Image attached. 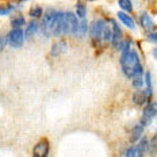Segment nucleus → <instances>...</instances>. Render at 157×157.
I'll use <instances>...</instances> for the list:
<instances>
[{
	"label": "nucleus",
	"instance_id": "nucleus-19",
	"mask_svg": "<svg viewBox=\"0 0 157 157\" xmlns=\"http://www.w3.org/2000/svg\"><path fill=\"white\" fill-rule=\"evenodd\" d=\"M118 4H119V7L123 10V11H126V12H133V2L132 0H118Z\"/></svg>",
	"mask_w": 157,
	"mask_h": 157
},
{
	"label": "nucleus",
	"instance_id": "nucleus-10",
	"mask_svg": "<svg viewBox=\"0 0 157 157\" xmlns=\"http://www.w3.org/2000/svg\"><path fill=\"white\" fill-rule=\"evenodd\" d=\"M49 153V142L46 140L39 141L33 149V156L34 157H46Z\"/></svg>",
	"mask_w": 157,
	"mask_h": 157
},
{
	"label": "nucleus",
	"instance_id": "nucleus-4",
	"mask_svg": "<svg viewBox=\"0 0 157 157\" xmlns=\"http://www.w3.org/2000/svg\"><path fill=\"white\" fill-rule=\"evenodd\" d=\"M106 21L102 18L99 19H95L92 22V25H91L90 27V35H91V39L94 41V44H98L99 45L100 41H103V30L104 27H106Z\"/></svg>",
	"mask_w": 157,
	"mask_h": 157
},
{
	"label": "nucleus",
	"instance_id": "nucleus-6",
	"mask_svg": "<svg viewBox=\"0 0 157 157\" xmlns=\"http://www.w3.org/2000/svg\"><path fill=\"white\" fill-rule=\"evenodd\" d=\"M64 34H69V25H68V19H67V14L61 12L60 19H58V23L56 26V30L53 33V35L56 37H61Z\"/></svg>",
	"mask_w": 157,
	"mask_h": 157
},
{
	"label": "nucleus",
	"instance_id": "nucleus-8",
	"mask_svg": "<svg viewBox=\"0 0 157 157\" xmlns=\"http://www.w3.org/2000/svg\"><path fill=\"white\" fill-rule=\"evenodd\" d=\"M111 25H113V39H111V44H113L114 49H118L119 44L123 41V33L115 21H111Z\"/></svg>",
	"mask_w": 157,
	"mask_h": 157
},
{
	"label": "nucleus",
	"instance_id": "nucleus-21",
	"mask_svg": "<svg viewBox=\"0 0 157 157\" xmlns=\"http://www.w3.org/2000/svg\"><path fill=\"white\" fill-rule=\"evenodd\" d=\"M23 25H26V21H25V18H23L22 15L15 16V18L11 21V26H12V29H19V27H22Z\"/></svg>",
	"mask_w": 157,
	"mask_h": 157
},
{
	"label": "nucleus",
	"instance_id": "nucleus-17",
	"mask_svg": "<svg viewBox=\"0 0 157 157\" xmlns=\"http://www.w3.org/2000/svg\"><path fill=\"white\" fill-rule=\"evenodd\" d=\"M145 87H146V92L150 98L153 96V84H152V75H150V72H145Z\"/></svg>",
	"mask_w": 157,
	"mask_h": 157
},
{
	"label": "nucleus",
	"instance_id": "nucleus-7",
	"mask_svg": "<svg viewBox=\"0 0 157 157\" xmlns=\"http://www.w3.org/2000/svg\"><path fill=\"white\" fill-rule=\"evenodd\" d=\"M144 129H145V126H144L141 122L137 123V125H134L132 127V130H130V133H129V141L132 144L138 142L144 136Z\"/></svg>",
	"mask_w": 157,
	"mask_h": 157
},
{
	"label": "nucleus",
	"instance_id": "nucleus-27",
	"mask_svg": "<svg viewBox=\"0 0 157 157\" xmlns=\"http://www.w3.org/2000/svg\"><path fill=\"white\" fill-rule=\"evenodd\" d=\"M123 156H126V157H136L137 156V148H136V146H129V148L123 152Z\"/></svg>",
	"mask_w": 157,
	"mask_h": 157
},
{
	"label": "nucleus",
	"instance_id": "nucleus-2",
	"mask_svg": "<svg viewBox=\"0 0 157 157\" xmlns=\"http://www.w3.org/2000/svg\"><path fill=\"white\" fill-rule=\"evenodd\" d=\"M61 12H56V11H49L45 14L44 19H42V25H41V33L45 37H50L53 35V33L56 30V26L58 23Z\"/></svg>",
	"mask_w": 157,
	"mask_h": 157
},
{
	"label": "nucleus",
	"instance_id": "nucleus-23",
	"mask_svg": "<svg viewBox=\"0 0 157 157\" xmlns=\"http://www.w3.org/2000/svg\"><path fill=\"white\" fill-rule=\"evenodd\" d=\"M144 84H145V78H142V76H136L132 78V86L138 90V88H142Z\"/></svg>",
	"mask_w": 157,
	"mask_h": 157
},
{
	"label": "nucleus",
	"instance_id": "nucleus-12",
	"mask_svg": "<svg viewBox=\"0 0 157 157\" xmlns=\"http://www.w3.org/2000/svg\"><path fill=\"white\" fill-rule=\"evenodd\" d=\"M117 16H118V19H119L121 22H122L123 25L126 26L127 29H130V30H136V21L133 19V16L130 15V14H127L126 11H119L117 14Z\"/></svg>",
	"mask_w": 157,
	"mask_h": 157
},
{
	"label": "nucleus",
	"instance_id": "nucleus-5",
	"mask_svg": "<svg viewBox=\"0 0 157 157\" xmlns=\"http://www.w3.org/2000/svg\"><path fill=\"white\" fill-rule=\"evenodd\" d=\"M25 41V33L22 31V27L12 29L7 35V42L12 48H21Z\"/></svg>",
	"mask_w": 157,
	"mask_h": 157
},
{
	"label": "nucleus",
	"instance_id": "nucleus-32",
	"mask_svg": "<svg viewBox=\"0 0 157 157\" xmlns=\"http://www.w3.org/2000/svg\"><path fill=\"white\" fill-rule=\"evenodd\" d=\"M21 2H27V0H21Z\"/></svg>",
	"mask_w": 157,
	"mask_h": 157
},
{
	"label": "nucleus",
	"instance_id": "nucleus-11",
	"mask_svg": "<svg viewBox=\"0 0 157 157\" xmlns=\"http://www.w3.org/2000/svg\"><path fill=\"white\" fill-rule=\"evenodd\" d=\"M68 19V25H69V34L72 35H77L78 34V26L80 22L77 19V15H75L73 12H65Z\"/></svg>",
	"mask_w": 157,
	"mask_h": 157
},
{
	"label": "nucleus",
	"instance_id": "nucleus-1",
	"mask_svg": "<svg viewBox=\"0 0 157 157\" xmlns=\"http://www.w3.org/2000/svg\"><path fill=\"white\" fill-rule=\"evenodd\" d=\"M121 67H122V72L127 78H133L136 76H142L144 68L140 61V56L137 50H132L129 56L125 58H119Z\"/></svg>",
	"mask_w": 157,
	"mask_h": 157
},
{
	"label": "nucleus",
	"instance_id": "nucleus-31",
	"mask_svg": "<svg viewBox=\"0 0 157 157\" xmlns=\"http://www.w3.org/2000/svg\"><path fill=\"white\" fill-rule=\"evenodd\" d=\"M83 2H94V0H83Z\"/></svg>",
	"mask_w": 157,
	"mask_h": 157
},
{
	"label": "nucleus",
	"instance_id": "nucleus-20",
	"mask_svg": "<svg viewBox=\"0 0 157 157\" xmlns=\"http://www.w3.org/2000/svg\"><path fill=\"white\" fill-rule=\"evenodd\" d=\"M76 15H77V18H80V19H86L87 7L84 3H77L76 4Z\"/></svg>",
	"mask_w": 157,
	"mask_h": 157
},
{
	"label": "nucleus",
	"instance_id": "nucleus-9",
	"mask_svg": "<svg viewBox=\"0 0 157 157\" xmlns=\"http://www.w3.org/2000/svg\"><path fill=\"white\" fill-rule=\"evenodd\" d=\"M148 98H149L148 92L144 91L142 88H138V90H136V92L133 94L132 99H133V103L136 104V106H145V104L149 102Z\"/></svg>",
	"mask_w": 157,
	"mask_h": 157
},
{
	"label": "nucleus",
	"instance_id": "nucleus-13",
	"mask_svg": "<svg viewBox=\"0 0 157 157\" xmlns=\"http://www.w3.org/2000/svg\"><path fill=\"white\" fill-rule=\"evenodd\" d=\"M140 25H141V27L145 31H150L152 29L156 27L155 21H153V18L148 14V12H142V14L140 15Z\"/></svg>",
	"mask_w": 157,
	"mask_h": 157
},
{
	"label": "nucleus",
	"instance_id": "nucleus-3",
	"mask_svg": "<svg viewBox=\"0 0 157 157\" xmlns=\"http://www.w3.org/2000/svg\"><path fill=\"white\" fill-rule=\"evenodd\" d=\"M156 117H157V102H148L142 110L140 122H141L145 127L150 126Z\"/></svg>",
	"mask_w": 157,
	"mask_h": 157
},
{
	"label": "nucleus",
	"instance_id": "nucleus-14",
	"mask_svg": "<svg viewBox=\"0 0 157 157\" xmlns=\"http://www.w3.org/2000/svg\"><path fill=\"white\" fill-rule=\"evenodd\" d=\"M68 46V44L65 41H58V42H56V44L52 46V50H50V54H52V57H58L60 54H63L67 52V48Z\"/></svg>",
	"mask_w": 157,
	"mask_h": 157
},
{
	"label": "nucleus",
	"instance_id": "nucleus-26",
	"mask_svg": "<svg viewBox=\"0 0 157 157\" xmlns=\"http://www.w3.org/2000/svg\"><path fill=\"white\" fill-rule=\"evenodd\" d=\"M42 14H44V10H42V7H39V6H37V7H33L30 10V15L31 18H34V19H37V18H41Z\"/></svg>",
	"mask_w": 157,
	"mask_h": 157
},
{
	"label": "nucleus",
	"instance_id": "nucleus-29",
	"mask_svg": "<svg viewBox=\"0 0 157 157\" xmlns=\"http://www.w3.org/2000/svg\"><path fill=\"white\" fill-rule=\"evenodd\" d=\"M4 46H6V38L3 35H0V52H3Z\"/></svg>",
	"mask_w": 157,
	"mask_h": 157
},
{
	"label": "nucleus",
	"instance_id": "nucleus-30",
	"mask_svg": "<svg viewBox=\"0 0 157 157\" xmlns=\"http://www.w3.org/2000/svg\"><path fill=\"white\" fill-rule=\"evenodd\" d=\"M152 56L155 57V60H157V46L152 49Z\"/></svg>",
	"mask_w": 157,
	"mask_h": 157
},
{
	"label": "nucleus",
	"instance_id": "nucleus-16",
	"mask_svg": "<svg viewBox=\"0 0 157 157\" xmlns=\"http://www.w3.org/2000/svg\"><path fill=\"white\" fill-rule=\"evenodd\" d=\"M38 27H39V25H38V22H35V21H33L31 23H29L27 27H26V31H25V38L26 39L31 38L33 35L38 31Z\"/></svg>",
	"mask_w": 157,
	"mask_h": 157
},
{
	"label": "nucleus",
	"instance_id": "nucleus-18",
	"mask_svg": "<svg viewBox=\"0 0 157 157\" xmlns=\"http://www.w3.org/2000/svg\"><path fill=\"white\" fill-rule=\"evenodd\" d=\"M146 155L150 156H157V136L152 137L149 140V145H148V153Z\"/></svg>",
	"mask_w": 157,
	"mask_h": 157
},
{
	"label": "nucleus",
	"instance_id": "nucleus-28",
	"mask_svg": "<svg viewBox=\"0 0 157 157\" xmlns=\"http://www.w3.org/2000/svg\"><path fill=\"white\" fill-rule=\"evenodd\" d=\"M14 10L12 6H10V7H6V8H0V15H8L10 12Z\"/></svg>",
	"mask_w": 157,
	"mask_h": 157
},
{
	"label": "nucleus",
	"instance_id": "nucleus-25",
	"mask_svg": "<svg viewBox=\"0 0 157 157\" xmlns=\"http://www.w3.org/2000/svg\"><path fill=\"white\" fill-rule=\"evenodd\" d=\"M146 39H148L149 42H152V44L157 45V27L152 29L150 31L146 33Z\"/></svg>",
	"mask_w": 157,
	"mask_h": 157
},
{
	"label": "nucleus",
	"instance_id": "nucleus-22",
	"mask_svg": "<svg viewBox=\"0 0 157 157\" xmlns=\"http://www.w3.org/2000/svg\"><path fill=\"white\" fill-rule=\"evenodd\" d=\"M102 39L104 42H111V39H113V27H110L109 25H106V27H104Z\"/></svg>",
	"mask_w": 157,
	"mask_h": 157
},
{
	"label": "nucleus",
	"instance_id": "nucleus-15",
	"mask_svg": "<svg viewBox=\"0 0 157 157\" xmlns=\"http://www.w3.org/2000/svg\"><path fill=\"white\" fill-rule=\"evenodd\" d=\"M140 144L136 146L137 148V156H145L148 153V145H149V138H141L138 141Z\"/></svg>",
	"mask_w": 157,
	"mask_h": 157
},
{
	"label": "nucleus",
	"instance_id": "nucleus-24",
	"mask_svg": "<svg viewBox=\"0 0 157 157\" xmlns=\"http://www.w3.org/2000/svg\"><path fill=\"white\" fill-rule=\"evenodd\" d=\"M87 31H88V23H87V21H86V19H81L80 26H78V34H77V37H84V35L87 34Z\"/></svg>",
	"mask_w": 157,
	"mask_h": 157
}]
</instances>
